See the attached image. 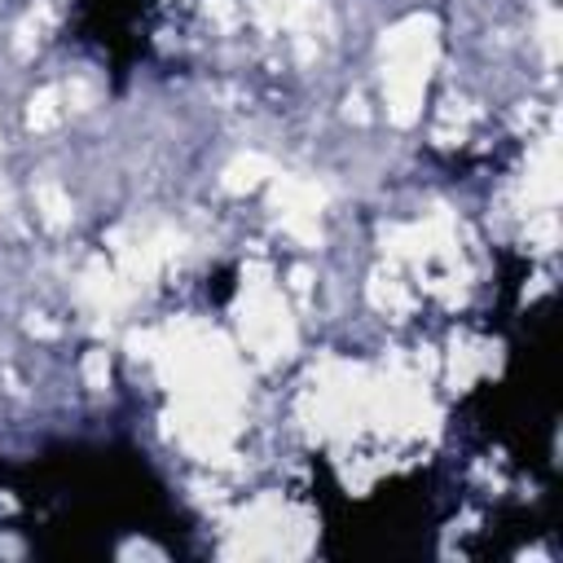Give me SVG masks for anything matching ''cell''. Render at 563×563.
<instances>
[{
    "label": "cell",
    "mask_w": 563,
    "mask_h": 563,
    "mask_svg": "<svg viewBox=\"0 0 563 563\" xmlns=\"http://www.w3.org/2000/svg\"><path fill=\"white\" fill-rule=\"evenodd\" d=\"M84 383L92 387V391H101L106 383H110V356L97 347V352H88L84 356Z\"/></svg>",
    "instance_id": "17"
},
{
    "label": "cell",
    "mask_w": 563,
    "mask_h": 563,
    "mask_svg": "<svg viewBox=\"0 0 563 563\" xmlns=\"http://www.w3.org/2000/svg\"><path fill=\"white\" fill-rule=\"evenodd\" d=\"M110 255H114V268L132 286H150L180 255V233L167 229V224H154V229L123 224V229L110 233Z\"/></svg>",
    "instance_id": "4"
},
{
    "label": "cell",
    "mask_w": 563,
    "mask_h": 563,
    "mask_svg": "<svg viewBox=\"0 0 563 563\" xmlns=\"http://www.w3.org/2000/svg\"><path fill=\"white\" fill-rule=\"evenodd\" d=\"M308 286H312L308 268H295V273H290V290H295V295H308Z\"/></svg>",
    "instance_id": "22"
},
{
    "label": "cell",
    "mask_w": 563,
    "mask_h": 563,
    "mask_svg": "<svg viewBox=\"0 0 563 563\" xmlns=\"http://www.w3.org/2000/svg\"><path fill=\"white\" fill-rule=\"evenodd\" d=\"M26 330H31V334H57V325H48V321H40V317H31Z\"/></svg>",
    "instance_id": "24"
},
{
    "label": "cell",
    "mask_w": 563,
    "mask_h": 563,
    "mask_svg": "<svg viewBox=\"0 0 563 563\" xmlns=\"http://www.w3.org/2000/svg\"><path fill=\"white\" fill-rule=\"evenodd\" d=\"M497 365V347L484 343V339H453V352H449V383L457 391H466L475 378H484L488 369Z\"/></svg>",
    "instance_id": "8"
},
{
    "label": "cell",
    "mask_w": 563,
    "mask_h": 563,
    "mask_svg": "<svg viewBox=\"0 0 563 563\" xmlns=\"http://www.w3.org/2000/svg\"><path fill=\"white\" fill-rule=\"evenodd\" d=\"M44 31H48V9H40V13L31 9L26 22L18 26V53H31V48L44 40Z\"/></svg>",
    "instance_id": "16"
},
{
    "label": "cell",
    "mask_w": 563,
    "mask_h": 563,
    "mask_svg": "<svg viewBox=\"0 0 563 563\" xmlns=\"http://www.w3.org/2000/svg\"><path fill=\"white\" fill-rule=\"evenodd\" d=\"M554 242H559V224H554V211H541L537 220H528V246L532 251H554Z\"/></svg>",
    "instance_id": "15"
},
{
    "label": "cell",
    "mask_w": 563,
    "mask_h": 563,
    "mask_svg": "<svg viewBox=\"0 0 563 563\" xmlns=\"http://www.w3.org/2000/svg\"><path fill=\"white\" fill-rule=\"evenodd\" d=\"M62 114H66V97H62V88H40V92L26 101V128H31V132H48V128H57Z\"/></svg>",
    "instance_id": "12"
},
{
    "label": "cell",
    "mask_w": 563,
    "mask_h": 563,
    "mask_svg": "<svg viewBox=\"0 0 563 563\" xmlns=\"http://www.w3.org/2000/svg\"><path fill=\"white\" fill-rule=\"evenodd\" d=\"M523 202H528V207H541V211H550V207L559 202V136H554V132H550V136L532 150V158H528Z\"/></svg>",
    "instance_id": "7"
},
{
    "label": "cell",
    "mask_w": 563,
    "mask_h": 563,
    "mask_svg": "<svg viewBox=\"0 0 563 563\" xmlns=\"http://www.w3.org/2000/svg\"><path fill=\"white\" fill-rule=\"evenodd\" d=\"M541 48H545V62H559V13L554 9L541 13Z\"/></svg>",
    "instance_id": "20"
},
{
    "label": "cell",
    "mask_w": 563,
    "mask_h": 563,
    "mask_svg": "<svg viewBox=\"0 0 563 563\" xmlns=\"http://www.w3.org/2000/svg\"><path fill=\"white\" fill-rule=\"evenodd\" d=\"M308 541H312V523L295 506H286L277 497H264L238 519L233 541L224 545V554L229 559H260V554H273V559L282 554L286 559V554H303Z\"/></svg>",
    "instance_id": "3"
},
{
    "label": "cell",
    "mask_w": 563,
    "mask_h": 563,
    "mask_svg": "<svg viewBox=\"0 0 563 563\" xmlns=\"http://www.w3.org/2000/svg\"><path fill=\"white\" fill-rule=\"evenodd\" d=\"M238 325H242V343L251 347L255 361L277 365L295 352V321L290 308L282 299V290L273 286L264 264H251L242 273V295H238Z\"/></svg>",
    "instance_id": "2"
},
{
    "label": "cell",
    "mask_w": 563,
    "mask_h": 563,
    "mask_svg": "<svg viewBox=\"0 0 563 563\" xmlns=\"http://www.w3.org/2000/svg\"><path fill=\"white\" fill-rule=\"evenodd\" d=\"M207 18H216L220 26H233V0H207Z\"/></svg>",
    "instance_id": "21"
},
{
    "label": "cell",
    "mask_w": 563,
    "mask_h": 563,
    "mask_svg": "<svg viewBox=\"0 0 563 563\" xmlns=\"http://www.w3.org/2000/svg\"><path fill=\"white\" fill-rule=\"evenodd\" d=\"M35 211H40V220H44L48 229H66V224H70V216H75L70 194H66L62 185H53V180L35 185Z\"/></svg>",
    "instance_id": "13"
},
{
    "label": "cell",
    "mask_w": 563,
    "mask_h": 563,
    "mask_svg": "<svg viewBox=\"0 0 563 563\" xmlns=\"http://www.w3.org/2000/svg\"><path fill=\"white\" fill-rule=\"evenodd\" d=\"M62 97H66V110H88V106H92V97H97V88L79 75V79H70V84L62 88Z\"/></svg>",
    "instance_id": "18"
},
{
    "label": "cell",
    "mask_w": 563,
    "mask_h": 563,
    "mask_svg": "<svg viewBox=\"0 0 563 563\" xmlns=\"http://www.w3.org/2000/svg\"><path fill=\"white\" fill-rule=\"evenodd\" d=\"M365 295H369V303H374L378 312H387V317H409V308H413V290H409V282H400L396 273H374Z\"/></svg>",
    "instance_id": "11"
},
{
    "label": "cell",
    "mask_w": 563,
    "mask_h": 563,
    "mask_svg": "<svg viewBox=\"0 0 563 563\" xmlns=\"http://www.w3.org/2000/svg\"><path fill=\"white\" fill-rule=\"evenodd\" d=\"M128 352L136 361H154L158 356V330H132L128 334Z\"/></svg>",
    "instance_id": "19"
},
{
    "label": "cell",
    "mask_w": 563,
    "mask_h": 563,
    "mask_svg": "<svg viewBox=\"0 0 563 563\" xmlns=\"http://www.w3.org/2000/svg\"><path fill=\"white\" fill-rule=\"evenodd\" d=\"M347 119H356V123H365V119H369V110H365V101H361V97H347Z\"/></svg>",
    "instance_id": "23"
},
{
    "label": "cell",
    "mask_w": 563,
    "mask_h": 563,
    "mask_svg": "<svg viewBox=\"0 0 563 563\" xmlns=\"http://www.w3.org/2000/svg\"><path fill=\"white\" fill-rule=\"evenodd\" d=\"M132 290H136V286H132L114 264H106V260H92V264L84 268V277H79V299H84L97 317H114L119 308H128Z\"/></svg>",
    "instance_id": "6"
},
{
    "label": "cell",
    "mask_w": 563,
    "mask_h": 563,
    "mask_svg": "<svg viewBox=\"0 0 563 563\" xmlns=\"http://www.w3.org/2000/svg\"><path fill=\"white\" fill-rule=\"evenodd\" d=\"M453 242H457V229H453V216L444 207L431 211L427 220L383 229V251L391 260H413V264L435 260V255H453Z\"/></svg>",
    "instance_id": "5"
},
{
    "label": "cell",
    "mask_w": 563,
    "mask_h": 563,
    "mask_svg": "<svg viewBox=\"0 0 563 563\" xmlns=\"http://www.w3.org/2000/svg\"><path fill=\"white\" fill-rule=\"evenodd\" d=\"M0 207H4V189H0Z\"/></svg>",
    "instance_id": "25"
},
{
    "label": "cell",
    "mask_w": 563,
    "mask_h": 563,
    "mask_svg": "<svg viewBox=\"0 0 563 563\" xmlns=\"http://www.w3.org/2000/svg\"><path fill=\"white\" fill-rule=\"evenodd\" d=\"M383 53V97H387V119L396 128L418 123L427 79L440 57V22L431 13H409L396 26L383 31L378 40Z\"/></svg>",
    "instance_id": "1"
},
{
    "label": "cell",
    "mask_w": 563,
    "mask_h": 563,
    "mask_svg": "<svg viewBox=\"0 0 563 563\" xmlns=\"http://www.w3.org/2000/svg\"><path fill=\"white\" fill-rule=\"evenodd\" d=\"M251 9H255V18H260V26H268V31H290L295 0H255Z\"/></svg>",
    "instance_id": "14"
},
{
    "label": "cell",
    "mask_w": 563,
    "mask_h": 563,
    "mask_svg": "<svg viewBox=\"0 0 563 563\" xmlns=\"http://www.w3.org/2000/svg\"><path fill=\"white\" fill-rule=\"evenodd\" d=\"M321 207H325V189L317 180L277 176V185H273V211H277V220L282 216H321Z\"/></svg>",
    "instance_id": "9"
},
{
    "label": "cell",
    "mask_w": 563,
    "mask_h": 563,
    "mask_svg": "<svg viewBox=\"0 0 563 563\" xmlns=\"http://www.w3.org/2000/svg\"><path fill=\"white\" fill-rule=\"evenodd\" d=\"M273 176H277L273 158H268V154L246 150V154H238V158H229V163H224L220 185H224L229 194H251V189H260V185H264V180H273Z\"/></svg>",
    "instance_id": "10"
}]
</instances>
